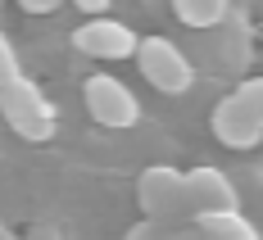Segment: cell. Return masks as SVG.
Instances as JSON below:
<instances>
[{
  "instance_id": "obj_1",
  "label": "cell",
  "mask_w": 263,
  "mask_h": 240,
  "mask_svg": "<svg viewBox=\"0 0 263 240\" xmlns=\"http://www.w3.org/2000/svg\"><path fill=\"white\" fill-rule=\"evenodd\" d=\"M78 46L91 54H127L132 50V32L118 23H91L78 32Z\"/></svg>"
},
{
  "instance_id": "obj_2",
  "label": "cell",
  "mask_w": 263,
  "mask_h": 240,
  "mask_svg": "<svg viewBox=\"0 0 263 240\" xmlns=\"http://www.w3.org/2000/svg\"><path fill=\"white\" fill-rule=\"evenodd\" d=\"M27 9H54V5H59V0H23Z\"/></svg>"
},
{
  "instance_id": "obj_3",
  "label": "cell",
  "mask_w": 263,
  "mask_h": 240,
  "mask_svg": "<svg viewBox=\"0 0 263 240\" xmlns=\"http://www.w3.org/2000/svg\"><path fill=\"white\" fill-rule=\"evenodd\" d=\"M78 5H82V9H105L109 0H78Z\"/></svg>"
}]
</instances>
